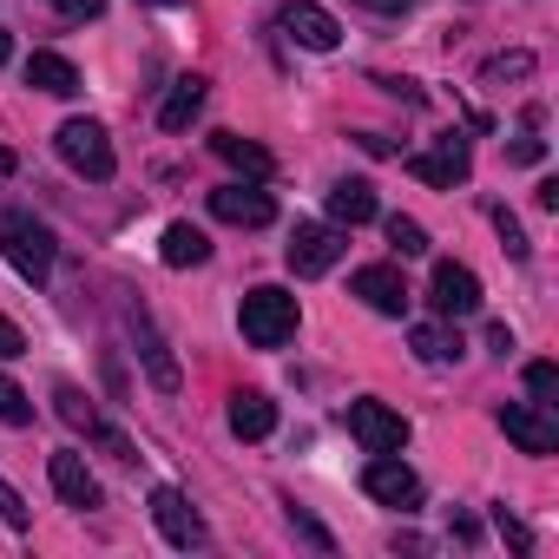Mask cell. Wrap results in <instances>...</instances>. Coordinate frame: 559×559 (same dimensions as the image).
<instances>
[{
  "label": "cell",
  "instance_id": "26",
  "mask_svg": "<svg viewBox=\"0 0 559 559\" xmlns=\"http://www.w3.org/2000/svg\"><path fill=\"white\" fill-rule=\"evenodd\" d=\"M389 243H395V257H428V230L415 224V217H389Z\"/></svg>",
  "mask_w": 559,
  "mask_h": 559
},
{
  "label": "cell",
  "instance_id": "21",
  "mask_svg": "<svg viewBox=\"0 0 559 559\" xmlns=\"http://www.w3.org/2000/svg\"><path fill=\"white\" fill-rule=\"evenodd\" d=\"M211 152H217L224 165H237L243 178H270V152H263V145H250V139H237V132H217V139H211Z\"/></svg>",
  "mask_w": 559,
  "mask_h": 559
},
{
  "label": "cell",
  "instance_id": "25",
  "mask_svg": "<svg viewBox=\"0 0 559 559\" xmlns=\"http://www.w3.org/2000/svg\"><path fill=\"white\" fill-rule=\"evenodd\" d=\"M53 408H60V421H67V428H86V435L99 428V415H93V402H86V395H80L73 382H60V389H53Z\"/></svg>",
  "mask_w": 559,
  "mask_h": 559
},
{
  "label": "cell",
  "instance_id": "37",
  "mask_svg": "<svg viewBox=\"0 0 559 559\" xmlns=\"http://www.w3.org/2000/svg\"><path fill=\"white\" fill-rule=\"evenodd\" d=\"M533 198H539V211H559V178H539V191H533Z\"/></svg>",
  "mask_w": 559,
  "mask_h": 559
},
{
  "label": "cell",
  "instance_id": "34",
  "mask_svg": "<svg viewBox=\"0 0 559 559\" xmlns=\"http://www.w3.org/2000/svg\"><path fill=\"white\" fill-rule=\"evenodd\" d=\"M53 8H60L67 21H93V14H106V0H53Z\"/></svg>",
  "mask_w": 559,
  "mask_h": 559
},
{
  "label": "cell",
  "instance_id": "38",
  "mask_svg": "<svg viewBox=\"0 0 559 559\" xmlns=\"http://www.w3.org/2000/svg\"><path fill=\"white\" fill-rule=\"evenodd\" d=\"M487 349H493V356H507V349H513V330H507V323H493V330H487Z\"/></svg>",
  "mask_w": 559,
  "mask_h": 559
},
{
  "label": "cell",
  "instance_id": "13",
  "mask_svg": "<svg viewBox=\"0 0 559 559\" xmlns=\"http://www.w3.org/2000/svg\"><path fill=\"white\" fill-rule=\"evenodd\" d=\"M349 290H356L376 317H402V310H408V284H402L395 263H362V270L349 276Z\"/></svg>",
  "mask_w": 559,
  "mask_h": 559
},
{
  "label": "cell",
  "instance_id": "15",
  "mask_svg": "<svg viewBox=\"0 0 559 559\" xmlns=\"http://www.w3.org/2000/svg\"><path fill=\"white\" fill-rule=\"evenodd\" d=\"M47 480H53V493H60L67 507H99V480H93L86 454H73V448L47 454Z\"/></svg>",
  "mask_w": 559,
  "mask_h": 559
},
{
  "label": "cell",
  "instance_id": "6",
  "mask_svg": "<svg viewBox=\"0 0 559 559\" xmlns=\"http://www.w3.org/2000/svg\"><path fill=\"white\" fill-rule=\"evenodd\" d=\"M500 435L520 448V454H533V461H546V454H559V428L546 421V408H533V402H500Z\"/></svg>",
  "mask_w": 559,
  "mask_h": 559
},
{
  "label": "cell",
  "instance_id": "36",
  "mask_svg": "<svg viewBox=\"0 0 559 559\" xmlns=\"http://www.w3.org/2000/svg\"><path fill=\"white\" fill-rule=\"evenodd\" d=\"M356 8H369V14H408L415 0H356Z\"/></svg>",
  "mask_w": 559,
  "mask_h": 559
},
{
  "label": "cell",
  "instance_id": "3",
  "mask_svg": "<svg viewBox=\"0 0 559 559\" xmlns=\"http://www.w3.org/2000/svg\"><path fill=\"white\" fill-rule=\"evenodd\" d=\"M119 323H126V336L139 343V362H145V376H152V389H178L185 382V369H178V356H171V343L158 336V323L145 317V304H132V297H119Z\"/></svg>",
  "mask_w": 559,
  "mask_h": 559
},
{
  "label": "cell",
  "instance_id": "28",
  "mask_svg": "<svg viewBox=\"0 0 559 559\" xmlns=\"http://www.w3.org/2000/svg\"><path fill=\"white\" fill-rule=\"evenodd\" d=\"M526 395H533V408H552L559 402V369L552 362H526Z\"/></svg>",
  "mask_w": 559,
  "mask_h": 559
},
{
  "label": "cell",
  "instance_id": "12",
  "mask_svg": "<svg viewBox=\"0 0 559 559\" xmlns=\"http://www.w3.org/2000/svg\"><path fill=\"white\" fill-rule=\"evenodd\" d=\"M152 520H158V533L171 539V546H204L211 533H204V520H198V507L178 493V487H152Z\"/></svg>",
  "mask_w": 559,
  "mask_h": 559
},
{
  "label": "cell",
  "instance_id": "33",
  "mask_svg": "<svg viewBox=\"0 0 559 559\" xmlns=\"http://www.w3.org/2000/svg\"><path fill=\"white\" fill-rule=\"evenodd\" d=\"M93 441H99V448H106V454H112V461H126V467H132V461H139V454H132V441H126V435H119V428H93Z\"/></svg>",
  "mask_w": 559,
  "mask_h": 559
},
{
  "label": "cell",
  "instance_id": "30",
  "mask_svg": "<svg viewBox=\"0 0 559 559\" xmlns=\"http://www.w3.org/2000/svg\"><path fill=\"white\" fill-rule=\"evenodd\" d=\"M0 520H8L14 533H27V526H34V513H27V500H21V493H14L8 480H0Z\"/></svg>",
  "mask_w": 559,
  "mask_h": 559
},
{
  "label": "cell",
  "instance_id": "1",
  "mask_svg": "<svg viewBox=\"0 0 559 559\" xmlns=\"http://www.w3.org/2000/svg\"><path fill=\"white\" fill-rule=\"evenodd\" d=\"M237 330H243L250 349H284V343L297 336V297H290V290H276V284L243 290V304H237Z\"/></svg>",
  "mask_w": 559,
  "mask_h": 559
},
{
  "label": "cell",
  "instance_id": "40",
  "mask_svg": "<svg viewBox=\"0 0 559 559\" xmlns=\"http://www.w3.org/2000/svg\"><path fill=\"white\" fill-rule=\"evenodd\" d=\"M8 53H14V40H8V34H0V67H8Z\"/></svg>",
  "mask_w": 559,
  "mask_h": 559
},
{
  "label": "cell",
  "instance_id": "22",
  "mask_svg": "<svg viewBox=\"0 0 559 559\" xmlns=\"http://www.w3.org/2000/svg\"><path fill=\"white\" fill-rule=\"evenodd\" d=\"M533 67H539V60H533L526 47H513V53H493V60L480 67V80H487V86H520V80H533Z\"/></svg>",
  "mask_w": 559,
  "mask_h": 559
},
{
  "label": "cell",
  "instance_id": "27",
  "mask_svg": "<svg viewBox=\"0 0 559 559\" xmlns=\"http://www.w3.org/2000/svg\"><path fill=\"white\" fill-rule=\"evenodd\" d=\"M284 520H290V533H297L304 546H317V552H336V539H330V526H323V520H310V513H304L297 500L284 507Z\"/></svg>",
  "mask_w": 559,
  "mask_h": 559
},
{
  "label": "cell",
  "instance_id": "7",
  "mask_svg": "<svg viewBox=\"0 0 559 559\" xmlns=\"http://www.w3.org/2000/svg\"><path fill=\"white\" fill-rule=\"evenodd\" d=\"M343 250H349V243H343V230H336V224H297L284 257H290V270H297V276H323V270H336V263H343Z\"/></svg>",
  "mask_w": 559,
  "mask_h": 559
},
{
  "label": "cell",
  "instance_id": "2",
  "mask_svg": "<svg viewBox=\"0 0 559 559\" xmlns=\"http://www.w3.org/2000/svg\"><path fill=\"white\" fill-rule=\"evenodd\" d=\"M0 250H8V263L27 276V284H47L53 276V230L34 224L27 211H0Z\"/></svg>",
  "mask_w": 559,
  "mask_h": 559
},
{
  "label": "cell",
  "instance_id": "4",
  "mask_svg": "<svg viewBox=\"0 0 559 559\" xmlns=\"http://www.w3.org/2000/svg\"><path fill=\"white\" fill-rule=\"evenodd\" d=\"M53 145H60V158L80 171V178H93V185H106L112 178V139H106V126L99 119H67L60 132H53Z\"/></svg>",
  "mask_w": 559,
  "mask_h": 559
},
{
  "label": "cell",
  "instance_id": "5",
  "mask_svg": "<svg viewBox=\"0 0 559 559\" xmlns=\"http://www.w3.org/2000/svg\"><path fill=\"white\" fill-rule=\"evenodd\" d=\"M343 421H349V435H356L369 454H402V448H408V421H402L389 402H349Z\"/></svg>",
  "mask_w": 559,
  "mask_h": 559
},
{
  "label": "cell",
  "instance_id": "17",
  "mask_svg": "<svg viewBox=\"0 0 559 559\" xmlns=\"http://www.w3.org/2000/svg\"><path fill=\"white\" fill-rule=\"evenodd\" d=\"M376 217V185L369 178H336L330 185V224H369Z\"/></svg>",
  "mask_w": 559,
  "mask_h": 559
},
{
  "label": "cell",
  "instance_id": "32",
  "mask_svg": "<svg viewBox=\"0 0 559 559\" xmlns=\"http://www.w3.org/2000/svg\"><path fill=\"white\" fill-rule=\"evenodd\" d=\"M14 356H27V336L14 317H0V362H14Z\"/></svg>",
  "mask_w": 559,
  "mask_h": 559
},
{
  "label": "cell",
  "instance_id": "41",
  "mask_svg": "<svg viewBox=\"0 0 559 559\" xmlns=\"http://www.w3.org/2000/svg\"><path fill=\"white\" fill-rule=\"evenodd\" d=\"M152 8H178V0H152Z\"/></svg>",
  "mask_w": 559,
  "mask_h": 559
},
{
  "label": "cell",
  "instance_id": "29",
  "mask_svg": "<svg viewBox=\"0 0 559 559\" xmlns=\"http://www.w3.org/2000/svg\"><path fill=\"white\" fill-rule=\"evenodd\" d=\"M493 230H500V250H507L513 263H526V250H533V243H526V230H520V217H513L507 204L493 211Z\"/></svg>",
  "mask_w": 559,
  "mask_h": 559
},
{
  "label": "cell",
  "instance_id": "35",
  "mask_svg": "<svg viewBox=\"0 0 559 559\" xmlns=\"http://www.w3.org/2000/svg\"><path fill=\"white\" fill-rule=\"evenodd\" d=\"M507 158H513V165H539V158H546V145H539V139H513V145H507Z\"/></svg>",
  "mask_w": 559,
  "mask_h": 559
},
{
  "label": "cell",
  "instance_id": "16",
  "mask_svg": "<svg viewBox=\"0 0 559 559\" xmlns=\"http://www.w3.org/2000/svg\"><path fill=\"white\" fill-rule=\"evenodd\" d=\"M270 428H276V402L263 389H237L230 395V435L237 441H263Z\"/></svg>",
  "mask_w": 559,
  "mask_h": 559
},
{
  "label": "cell",
  "instance_id": "8",
  "mask_svg": "<svg viewBox=\"0 0 559 559\" xmlns=\"http://www.w3.org/2000/svg\"><path fill=\"white\" fill-rule=\"evenodd\" d=\"M211 217H224V224H237V230H263L270 217H276V198L250 178V185H217L211 191Z\"/></svg>",
  "mask_w": 559,
  "mask_h": 559
},
{
  "label": "cell",
  "instance_id": "18",
  "mask_svg": "<svg viewBox=\"0 0 559 559\" xmlns=\"http://www.w3.org/2000/svg\"><path fill=\"white\" fill-rule=\"evenodd\" d=\"M27 86H40L53 99H73L80 93V73H73L67 53H27Z\"/></svg>",
  "mask_w": 559,
  "mask_h": 559
},
{
  "label": "cell",
  "instance_id": "20",
  "mask_svg": "<svg viewBox=\"0 0 559 559\" xmlns=\"http://www.w3.org/2000/svg\"><path fill=\"white\" fill-rule=\"evenodd\" d=\"M198 112H204V80H198V73H185V80L171 86V99L158 106V126H165V132H185Z\"/></svg>",
  "mask_w": 559,
  "mask_h": 559
},
{
  "label": "cell",
  "instance_id": "31",
  "mask_svg": "<svg viewBox=\"0 0 559 559\" xmlns=\"http://www.w3.org/2000/svg\"><path fill=\"white\" fill-rule=\"evenodd\" d=\"M493 526H500V539H507L513 552H533V533H526V526H520V520H513L507 507H493Z\"/></svg>",
  "mask_w": 559,
  "mask_h": 559
},
{
  "label": "cell",
  "instance_id": "11",
  "mask_svg": "<svg viewBox=\"0 0 559 559\" xmlns=\"http://www.w3.org/2000/svg\"><path fill=\"white\" fill-rule=\"evenodd\" d=\"M362 487H369V500H382V507H421V474L415 467H402L395 454H376L369 467H362Z\"/></svg>",
  "mask_w": 559,
  "mask_h": 559
},
{
  "label": "cell",
  "instance_id": "14",
  "mask_svg": "<svg viewBox=\"0 0 559 559\" xmlns=\"http://www.w3.org/2000/svg\"><path fill=\"white\" fill-rule=\"evenodd\" d=\"M428 297H435L441 317H474V310H480V276H474L467 263H435Z\"/></svg>",
  "mask_w": 559,
  "mask_h": 559
},
{
  "label": "cell",
  "instance_id": "10",
  "mask_svg": "<svg viewBox=\"0 0 559 559\" xmlns=\"http://www.w3.org/2000/svg\"><path fill=\"white\" fill-rule=\"evenodd\" d=\"M408 171H415L421 185H441V191H448V185H467V171H474L467 139H461V132H441L435 152H415V158H408Z\"/></svg>",
  "mask_w": 559,
  "mask_h": 559
},
{
  "label": "cell",
  "instance_id": "9",
  "mask_svg": "<svg viewBox=\"0 0 559 559\" xmlns=\"http://www.w3.org/2000/svg\"><path fill=\"white\" fill-rule=\"evenodd\" d=\"M276 27H284V34H290L304 53H336V47H343V27H336V14H330V8H317V0H290Z\"/></svg>",
  "mask_w": 559,
  "mask_h": 559
},
{
  "label": "cell",
  "instance_id": "39",
  "mask_svg": "<svg viewBox=\"0 0 559 559\" xmlns=\"http://www.w3.org/2000/svg\"><path fill=\"white\" fill-rule=\"evenodd\" d=\"M8 171H14V152H8V145H0V178H8Z\"/></svg>",
  "mask_w": 559,
  "mask_h": 559
},
{
  "label": "cell",
  "instance_id": "23",
  "mask_svg": "<svg viewBox=\"0 0 559 559\" xmlns=\"http://www.w3.org/2000/svg\"><path fill=\"white\" fill-rule=\"evenodd\" d=\"M408 343H415V356H421V362H454V356H461V336H448L441 323H421Z\"/></svg>",
  "mask_w": 559,
  "mask_h": 559
},
{
  "label": "cell",
  "instance_id": "19",
  "mask_svg": "<svg viewBox=\"0 0 559 559\" xmlns=\"http://www.w3.org/2000/svg\"><path fill=\"white\" fill-rule=\"evenodd\" d=\"M158 257H165L171 270H191V263H204V257H211V237H204L198 224H185V217H178V224H165V243H158Z\"/></svg>",
  "mask_w": 559,
  "mask_h": 559
},
{
  "label": "cell",
  "instance_id": "24",
  "mask_svg": "<svg viewBox=\"0 0 559 559\" xmlns=\"http://www.w3.org/2000/svg\"><path fill=\"white\" fill-rule=\"evenodd\" d=\"M0 421H8V428H34V395L14 376H0Z\"/></svg>",
  "mask_w": 559,
  "mask_h": 559
}]
</instances>
